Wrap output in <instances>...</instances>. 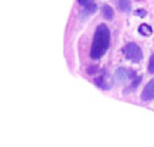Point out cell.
I'll list each match as a JSON object with an SVG mask.
<instances>
[{"label": "cell", "mask_w": 154, "mask_h": 147, "mask_svg": "<svg viewBox=\"0 0 154 147\" xmlns=\"http://www.w3.org/2000/svg\"><path fill=\"white\" fill-rule=\"evenodd\" d=\"M149 72L150 73H154V53L152 54V57H150V61H149Z\"/></svg>", "instance_id": "obj_8"}, {"label": "cell", "mask_w": 154, "mask_h": 147, "mask_svg": "<svg viewBox=\"0 0 154 147\" xmlns=\"http://www.w3.org/2000/svg\"><path fill=\"white\" fill-rule=\"evenodd\" d=\"M130 74H134V73L133 72H131V73L127 72L125 68H120V69L115 73V81H116V82H123V81L126 80V77H127V76H130Z\"/></svg>", "instance_id": "obj_4"}, {"label": "cell", "mask_w": 154, "mask_h": 147, "mask_svg": "<svg viewBox=\"0 0 154 147\" xmlns=\"http://www.w3.org/2000/svg\"><path fill=\"white\" fill-rule=\"evenodd\" d=\"M116 3H118V8L120 11H123V12H128L131 10L130 0H116Z\"/></svg>", "instance_id": "obj_5"}, {"label": "cell", "mask_w": 154, "mask_h": 147, "mask_svg": "<svg viewBox=\"0 0 154 147\" xmlns=\"http://www.w3.org/2000/svg\"><path fill=\"white\" fill-rule=\"evenodd\" d=\"M79 3L82 5H87V4H89V3H92V0H79Z\"/></svg>", "instance_id": "obj_10"}, {"label": "cell", "mask_w": 154, "mask_h": 147, "mask_svg": "<svg viewBox=\"0 0 154 147\" xmlns=\"http://www.w3.org/2000/svg\"><path fill=\"white\" fill-rule=\"evenodd\" d=\"M103 15H104L106 19L111 20V19H114V10H112L109 5H104L103 7Z\"/></svg>", "instance_id": "obj_7"}, {"label": "cell", "mask_w": 154, "mask_h": 147, "mask_svg": "<svg viewBox=\"0 0 154 147\" xmlns=\"http://www.w3.org/2000/svg\"><path fill=\"white\" fill-rule=\"evenodd\" d=\"M138 31H139V34L145 35V37H149V35H152L153 30H152V27H150L149 24H142V26L138 28Z\"/></svg>", "instance_id": "obj_6"}, {"label": "cell", "mask_w": 154, "mask_h": 147, "mask_svg": "<svg viewBox=\"0 0 154 147\" xmlns=\"http://www.w3.org/2000/svg\"><path fill=\"white\" fill-rule=\"evenodd\" d=\"M109 37H111V34H109V30L106 24L97 26L95 31V37H93L92 49H91V58L99 59L106 54L109 46Z\"/></svg>", "instance_id": "obj_1"}, {"label": "cell", "mask_w": 154, "mask_h": 147, "mask_svg": "<svg viewBox=\"0 0 154 147\" xmlns=\"http://www.w3.org/2000/svg\"><path fill=\"white\" fill-rule=\"evenodd\" d=\"M125 54L126 58L131 62H139L142 58V50L137 43H127L125 47Z\"/></svg>", "instance_id": "obj_2"}, {"label": "cell", "mask_w": 154, "mask_h": 147, "mask_svg": "<svg viewBox=\"0 0 154 147\" xmlns=\"http://www.w3.org/2000/svg\"><path fill=\"white\" fill-rule=\"evenodd\" d=\"M135 14H137L138 16H145V15H146V11H145V10H138Z\"/></svg>", "instance_id": "obj_9"}, {"label": "cell", "mask_w": 154, "mask_h": 147, "mask_svg": "<svg viewBox=\"0 0 154 147\" xmlns=\"http://www.w3.org/2000/svg\"><path fill=\"white\" fill-rule=\"evenodd\" d=\"M153 99H154V78L146 84V86L142 91V100L149 101V100H153Z\"/></svg>", "instance_id": "obj_3"}]
</instances>
